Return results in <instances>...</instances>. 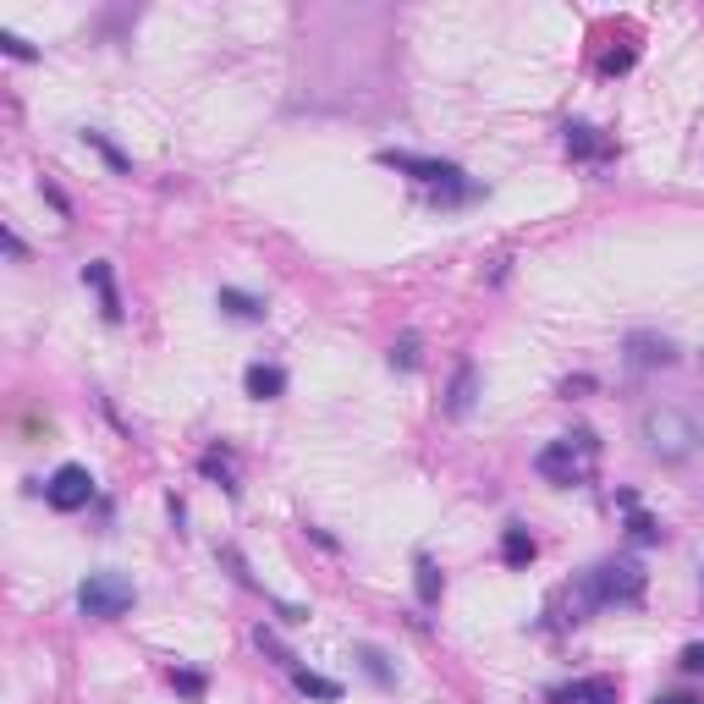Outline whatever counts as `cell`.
<instances>
[{
    "label": "cell",
    "mask_w": 704,
    "mask_h": 704,
    "mask_svg": "<svg viewBox=\"0 0 704 704\" xmlns=\"http://www.w3.org/2000/svg\"><path fill=\"white\" fill-rule=\"evenodd\" d=\"M594 457H600V440H594L589 429H578V435L550 440V446L534 457V468L545 473L550 484H583L594 473Z\"/></svg>",
    "instance_id": "cell-1"
},
{
    "label": "cell",
    "mask_w": 704,
    "mask_h": 704,
    "mask_svg": "<svg viewBox=\"0 0 704 704\" xmlns=\"http://www.w3.org/2000/svg\"><path fill=\"white\" fill-rule=\"evenodd\" d=\"M638 429H644V446L655 451L660 462H688L693 446H699V435H693V418L677 413V407H649V413L638 418Z\"/></svg>",
    "instance_id": "cell-2"
},
{
    "label": "cell",
    "mask_w": 704,
    "mask_h": 704,
    "mask_svg": "<svg viewBox=\"0 0 704 704\" xmlns=\"http://www.w3.org/2000/svg\"><path fill=\"white\" fill-rule=\"evenodd\" d=\"M138 589H132L127 572H88L83 589H77V611L94 616V622H116V616L132 611Z\"/></svg>",
    "instance_id": "cell-3"
},
{
    "label": "cell",
    "mask_w": 704,
    "mask_h": 704,
    "mask_svg": "<svg viewBox=\"0 0 704 704\" xmlns=\"http://www.w3.org/2000/svg\"><path fill=\"white\" fill-rule=\"evenodd\" d=\"M583 578H589V589L600 605H638L644 600V583H649L638 561H600V567L583 572Z\"/></svg>",
    "instance_id": "cell-4"
},
{
    "label": "cell",
    "mask_w": 704,
    "mask_h": 704,
    "mask_svg": "<svg viewBox=\"0 0 704 704\" xmlns=\"http://www.w3.org/2000/svg\"><path fill=\"white\" fill-rule=\"evenodd\" d=\"M44 501H50L55 512H83V506L94 501V473L77 468V462L55 468V473H50V484H44Z\"/></svg>",
    "instance_id": "cell-5"
},
{
    "label": "cell",
    "mask_w": 704,
    "mask_h": 704,
    "mask_svg": "<svg viewBox=\"0 0 704 704\" xmlns=\"http://www.w3.org/2000/svg\"><path fill=\"white\" fill-rule=\"evenodd\" d=\"M380 165H391V171H407L413 182H424V187H462V171H457L451 160H424V154L380 149Z\"/></svg>",
    "instance_id": "cell-6"
},
{
    "label": "cell",
    "mask_w": 704,
    "mask_h": 704,
    "mask_svg": "<svg viewBox=\"0 0 704 704\" xmlns=\"http://www.w3.org/2000/svg\"><path fill=\"white\" fill-rule=\"evenodd\" d=\"M627 358H633L638 369H660V363H677V347H671L666 336H649V330H633V336H627Z\"/></svg>",
    "instance_id": "cell-7"
},
{
    "label": "cell",
    "mask_w": 704,
    "mask_h": 704,
    "mask_svg": "<svg viewBox=\"0 0 704 704\" xmlns=\"http://www.w3.org/2000/svg\"><path fill=\"white\" fill-rule=\"evenodd\" d=\"M473 402H479V369L462 358L457 374H451V391H446V413H451V418H468Z\"/></svg>",
    "instance_id": "cell-8"
},
{
    "label": "cell",
    "mask_w": 704,
    "mask_h": 704,
    "mask_svg": "<svg viewBox=\"0 0 704 704\" xmlns=\"http://www.w3.org/2000/svg\"><path fill=\"white\" fill-rule=\"evenodd\" d=\"M550 704H616V682L611 677H583L572 688H556Z\"/></svg>",
    "instance_id": "cell-9"
},
{
    "label": "cell",
    "mask_w": 704,
    "mask_h": 704,
    "mask_svg": "<svg viewBox=\"0 0 704 704\" xmlns=\"http://www.w3.org/2000/svg\"><path fill=\"white\" fill-rule=\"evenodd\" d=\"M242 385H248L253 402H270V396H281V391H286V369H275V363H248Z\"/></svg>",
    "instance_id": "cell-10"
},
{
    "label": "cell",
    "mask_w": 704,
    "mask_h": 704,
    "mask_svg": "<svg viewBox=\"0 0 704 704\" xmlns=\"http://www.w3.org/2000/svg\"><path fill=\"white\" fill-rule=\"evenodd\" d=\"M83 281L99 292V308H105V319H121V297H116V275H110V259H94L83 270Z\"/></svg>",
    "instance_id": "cell-11"
},
{
    "label": "cell",
    "mask_w": 704,
    "mask_h": 704,
    "mask_svg": "<svg viewBox=\"0 0 704 704\" xmlns=\"http://www.w3.org/2000/svg\"><path fill=\"white\" fill-rule=\"evenodd\" d=\"M567 149L578 154V160H611V143H605L589 121H567Z\"/></svg>",
    "instance_id": "cell-12"
},
{
    "label": "cell",
    "mask_w": 704,
    "mask_h": 704,
    "mask_svg": "<svg viewBox=\"0 0 704 704\" xmlns=\"http://www.w3.org/2000/svg\"><path fill=\"white\" fill-rule=\"evenodd\" d=\"M534 556H539V545H534L528 528H506V534H501V561H506V567H528Z\"/></svg>",
    "instance_id": "cell-13"
},
{
    "label": "cell",
    "mask_w": 704,
    "mask_h": 704,
    "mask_svg": "<svg viewBox=\"0 0 704 704\" xmlns=\"http://www.w3.org/2000/svg\"><path fill=\"white\" fill-rule=\"evenodd\" d=\"M198 473H204V479H220V484H226V495L242 490V484H237V468H231V451H220V446H209L204 457H198Z\"/></svg>",
    "instance_id": "cell-14"
},
{
    "label": "cell",
    "mask_w": 704,
    "mask_h": 704,
    "mask_svg": "<svg viewBox=\"0 0 704 704\" xmlns=\"http://www.w3.org/2000/svg\"><path fill=\"white\" fill-rule=\"evenodd\" d=\"M292 688L308 693V699H325V704L341 699V682L336 677H319V671H303V666H292Z\"/></svg>",
    "instance_id": "cell-15"
},
{
    "label": "cell",
    "mask_w": 704,
    "mask_h": 704,
    "mask_svg": "<svg viewBox=\"0 0 704 704\" xmlns=\"http://www.w3.org/2000/svg\"><path fill=\"white\" fill-rule=\"evenodd\" d=\"M352 655H358V666H363V671H369V682H380V688H396V666H391V655H385V649L358 644Z\"/></svg>",
    "instance_id": "cell-16"
},
{
    "label": "cell",
    "mask_w": 704,
    "mask_h": 704,
    "mask_svg": "<svg viewBox=\"0 0 704 704\" xmlns=\"http://www.w3.org/2000/svg\"><path fill=\"white\" fill-rule=\"evenodd\" d=\"M215 303L226 308L231 319H248V325H253V319H264V303H259V297H248V292H237V286H220Z\"/></svg>",
    "instance_id": "cell-17"
},
{
    "label": "cell",
    "mask_w": 704,
    "mask_h": 704,
    "mask_svg": "<svg viewBox=\"0 0 704 704\" xmlns=\"http://www.w3.org/2000/svg\"><path fill=\"white\" fill-rule=\"evenodd\" d=\"M413 572H418V578H413L418 605H435V600H440V567H435L429 556H418V561H413Z\"/></svg>",
    "instance_id": "cell-18"
},
{
    "label": "cell",
    "mask_w": 704,
    "mask_h": 704,
    "mask_svg": "<svg viewBox=\"0 0 704 704\" xmlns=\"http://www.w3.org/2000/svg\"><path fill=\"white\" fill-rule=\"evenodd\" d=\"M627 528H633V539H638V545H660V523H655L649 512H638V501L627 506Z\"/></svg>",
    "instance_id": "cell-19"
},
{
    "label": "cell",
    "mask_w": 704,
    "mask_h": 704,
    "mask_svg": "<svg viewBox=\"0 0 704 704\" xmlns=\"http://www.w3.org/2000/svg\"><path fill=\"white\" fill-rule=\"evenodd\" d=\"M253 644H259V649H264V655H275V660H281V666H286V671H292V666H297V655H292V649H286V644H281V638H275V633H270V627H259V633H253Z\"/></svg>",
    "instance_id": "cell-20"
},
{
    "label": "cell",
    "mask_w": 704,
    "mask_h": 704,
    "mask_svg": "<svg viewBox=\"0 0 704 704\" xmlns=\"http://www.w3.org/2000/svg\"><path fill=\"white\" fill-rule=\"evenodd\" d=\"M171 688L182 699H204V671H171Z\"/></svg>",
    "instance_id": "cell-21"
},
{
    "label": "cell",
    "mask_w": 704,
    "mask_h": 704,
    "mask_svg": "<svg viewBox=\"0 0 704 704\" xmlns=\"http://www.w3.org/2000/svg\"><path fill=\"white\" fill-rule=\"evenodd\" d=\"M83 143H94V149H99V154H105V160H110V165H116V171H127V154H121V149H116V143H110V138H105V132H83Z\"/></svg>",
    "instance_id": "cell-22"
},
{
    "label": "cell",
    "mask_w": 704,
    "mask_h": 704,
    "mask_svg": "<svg viewBox=\"0 0 704 704\" xmlns=\"http://www.w3.org/2000/svg\"><path fill=\"white\" fill-rule=\"evenodd\" d=\"M220 561H226V567L237 572V583H242V589H259V583H253V572H248V561L237 556V545H220Z\"/></svg>",
    "instance_id": "cell-23"
},
{
    "label": "cell",
    "mask_w": 704,
    "mask_h": 704,
    "mask_svg": "<svg viewBox=\"0 0 704 704\" xmlns=\"http://www.w3.org/2000/svg\"><path fill=\"white\" fill-rule=\"evenodd\" d=\"M391 363H402V369H418V341L402 336V341L391 347Z\"/></svg>",
    "instance_id": "cell-24"
},
{
    "label": "cell",
    "mask_w": 704,
    "mask_h": 704,
    "mask_svg": "<svg viewBox=\"0 0 704 704\" xmlns=\"http://www.w3.org/2000/svg\"><path fill=\"white\" fill-rule=\"evenodd\" d=\"M0 44H6V55H17V61H33V44L17 39V33H0Z\"/></svg>",
    "instance_id": "cell-25"
},
{
    "label": "cell",
    "mask_w": 704,
    "mask_h": 704,
    "mask_svg": "<svg viewBox=\"0 0 704 704\" xmlns=\"http://www.w3.org/2000/svg\"><path fill=\"white\" fill-rule=\"evenodd\" d=\"M633 66V50H616V55H600V72H627Z\"/></svg>",
    "instance_id": "cell-26"
},
{
    "label": "cell",
    "mask_w": 704,
    "mask_h": 704,
    "mask_svg": "<svg viewBox=\"0 0 704 704\" xmlns=\"http://www.w3.org/2000/svg\"><path fill=\"white\" fill-rule=\"evenodd\" d=\"M682 671H704V644H688V649H682Z\"/></svg>",
    "instance_id": "cell-27"
},
{
    "label": "cell",
    "mask_w": 704,
    "mask_h": 704,
    "mask_svg": "<svg viewBox=\"0 0 704 704\" xmlns=\"http://www.w3.org/2000/svg\"><path fill=\"white\" fill-rule=\"evenodd\" d=\"M655 704H704V699H693V693H666V699H655Z\"/></svg>",
    "instance_id": "cell-28"
},
{
    "label": "cell",
    "mask_w": 704,
    "mask_h": 704,
    "mask_svg": "<svg viewBox=\"0 0 704 704\" xmlns=\"http://www.w3.org/2000/svg\"><path fill=\"white\" fill-rule=\"evenodd\" d=\"M693 435H699V440H704V413H699V418H693Z\"/></svg>",
    "instance_id": "cell-29"
}]
</instances>
